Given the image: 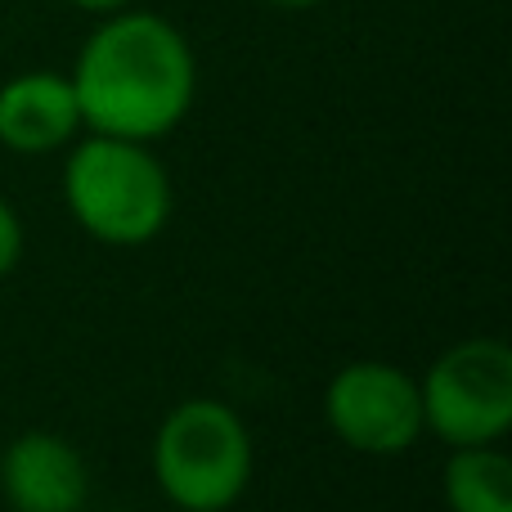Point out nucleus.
Here are the masks:
<instances>
[{"instance_id":"0eeeda50","label":"nucleus","mask_w":512,"mask_h":512,"mask_svg":"<svg viewBox=\"0 0 512 512\" xmlns=\"http://www.w3.org/2000/svg\"><path fill=\"white\" fill-rule=\"evenodd\" d=\"M81 126L72 81L59 72H18L0 86V144L9 153H54Z\"/></svg>"},{"instance_id":"1a4fd4ad","label":"nucleus","mask_w":512,"mask_h":512,"mask_svg":"<svg viewBox=\"0 0 512 512\" xmlns=\"http://www.w3.org/2000/svg\"><path fill=\"white\" fill-rule=\"evenodd\" d=\"M18 256H23V221H18V212L0 198V279L18 265Z\"/></svg>"},{"instance_id":"7ed1b4c3","label":"nucleus","mask_w":512,"mask_h":512,"mask_svg":"<svg viewBox=\"0 0 512 512\" xmlns=\"http://www.w3.org/2000/svg\"><path fill=\"white\" fill-rule=\"evenodd\" d=\"M153 477L180 512H225L252 481V436L221 400H185L153 436Z\"/></svg>"},{"instance_id":"39448f33","label":"nucleus","mask_w":512,"mask_h":512,"mask_svg":"<svg viewBox=\"0 0 512 512\" xmlns=\"http://www.w3.org/2000/svg\"><path fill=\"white\" fill-rule=\"evenodd\" d=\"M324 418L337 441L360 454H405L423 436L418 382L387 360H355L333 373L324 391Z\"/></svg>"},{"instance_id":"20e7f679","label":"nucleus","mask_w":512,"mask_h":512,"mask_svg":"<svg viewBox=\"0 0 512 512\" xmlns=\"http://www.w3.org/2000/svg\"><path fill=\"white\" fill-rule=\"evenodd\" d=\"M423 432L445 445H499L512 427V351L499 337L450 346L418 382Z\"/></svg>"},{"instance_id":"f257e3e1","label":"nucleus","mask_w":512,"mask_h":512,"mask_svg":"<svg viewBox=\"0 0 512 512\" xmlns=\"http://www.w3.org/2000/svg\"><path fill=\"white\" fill-rule=\"evenodd\" d=\"M81 126L117 140L171 135L198 95V63L185 32L149 9H117L86 36L68 72Z\"/></svg>"},{"instance_id":"423d86ee","label":"nucleus","mask_w":512,"mask_h":512,"mask_svg":"<svg viewBox=\"0 0 512 512\" xmlns=\"http://www.w3.org/2000/svg\"><path fill=\"white\" fill-rule=\"evenodd\" d=\"M0 495L14 512H81L90 472L72 441L54 432H23L0 454Z\"/></svg>"},{"instance_id":"9d476101","label":"nucleus","mask_w":512,"mask_h":512,"mask_svg":"<svg viewBox=\"0 0 512 512\" xmlns=\"http://www.w3.org/2000/svg\"><path fill=\"white\" fill-rule=\"evenodd\" d=\"M68 5H77V9H86V14H117V9H126V5H135V0H68Z\"/></svg>"},{"instance_id":"f03ea898","label":"nucleus","mask_w":512,"mask_h":512,"mask_svg":"<svg viewBox=\"0 0 512 512\" xmlns=\"http://www.w3.org/2000/svg\"><path fill=\"white\" fill-rule=\"evenodd\" d=\"M63 203L90 239L144 248L171 221V180L149 144L90 131L63 162Z\"/></svg>"},{"instance_id":"9b49d317","label":"nucleus","mask_w":512,"mask_h":512,"mask_svg":"<svg viewBox=\"0 0 512 512\" xmlns=\"http://www.w3.org/2000/svg\"><path fill=\"white\" fill-rule=\"evenodd\" d=\"M265 5H274V9H315V5H324V0H265Z\"/></svg>"},{"instance_id":"6e6552de","label":"nucleus","mask_w":512,"mask_h":512,"mask_svg":"<svg viewBox=\"0 0 512 512\" xmlns=\"http://www.w3.org/2000/svg\"><path fill=\"white\" fill-rule=\"evenodd\" d=\"M450 512H512V463L495 445H459L445 463Z\"/></svg>"}]
</instances>
